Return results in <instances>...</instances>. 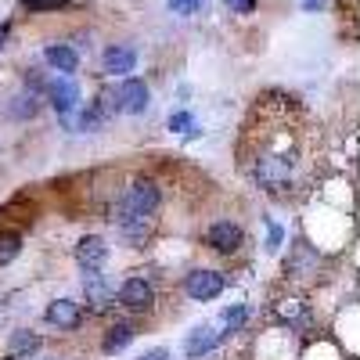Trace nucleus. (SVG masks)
<instances>
[{
  "label": "nucleus",
  "instance_id": "25",
  "mask_svg": "<svg viewBox=\"0 0 360 360\" xmlns=\"http://www.w3.org/2000/svg\"><path fill=\"white\" fill-rule=\"evenodd\" d=\"M299 4H303L307 11H321V8H324V0H299Z\"/></svg>",
  "mask_w": 360,
  "mask_h": 360
},
{
  "label": "nucleus",
  "instance_id": "3",
  "mask_svg": "<svg viewBox=\"0 0 360 360\" xmlns=\"http://www.w3.org/2000/svg\"><path fill=\"white\" fill-rule=\"evenodd\" d=\"M112 224L119 227V234H123V238H130V242H144V238L152 234V217L134 213V209H130L127 202H119V205H115Z\"/></svg>",
  "mask_w": 360,
  "mask_h": 360
},
{
  "label": "nucleus",
  "instance_id": "12",
  "mask_svg": "<svg viewBox=\"0 0 360 360\" xmlns=\"http://www.w3.org/2000/svg\"><path fill=\"white\" fill-rule=\"evenodd\" d=\"M44 58H47V65H51L54 72H62V76H72V72L79 69V54H76L69 44H47Z\"/></svg>",
  "mask_w": 360,
  "mask_h": 360
},
{
  "label": "nucleus",
  "instance_id": "19",
  "mask_svg": "<svg viewBox=\"0 0 360 360\" xmlns=\"http://www.w3.org/2000/svg\"><path fill=\"white\" fill-rule=\"evenodd\" d=\"M101 115H105V112H101L98 105H90V108H86V112L79 115V130H98V123H101Z\"/></svg>",
  "mask_w": 360,
  "mask_h": 360
},
{
  "label": "nucleus",
  "instance_id": "14",
  "mask_svg": "<svg viewBox=\"0 0 360 360\" xmlns=\"http://www.w3.org/2000/svg\"><path fill=\"white\" fill-rule=\"evenodd\" d=\"M40 112V98H37V90H22V94H15L8 101V115L18 119V123H25V119H33Z\"/></svg>",
  "mask_w": 360,
  "mask_h": 360
},
{
  "label": "nucleus",
  "instance_id": "9",
  "mask_svg": "<svg viewBox=\"0 0 360 360\" xmlns=\"http://www.w3.org/2000/svg\"><path fill=\"white\" fill-rule=\"evenodd\" d=\"M152 101V90H148L144 79H127L119 86V112H130V115H141Z\"/></svg>",
  "mask_w": 360,
  "mask_h": 360
},
{
  "label": "nucleus",
  "instance_id": "22",
  "mask_svg": "<svg viewBox=\"0 0 360 360\" xmlns=\"http://www.w3.org/2000/svg\"><path fill=\"white\" fill-rule=\"evenodd\" d=\"M220 321H224V324L231 328V332H234V328H238V324L245 321V307H234V310H224V314H220Z\"/></svg>",
  "mask_w": 360,
  "mask_h": 360
},
{
  "label": "nucleus",
  "instance_id": "4",
  "mask_svg": "<svg viewBox=\"0 0 360 360\" xmlns=\"http://www.w3.org/2000/svg\"><path fill=\"white\" fill-rule=\"evenodd\" d=\"M47 98H51V105H54L58 115H69L79 105V86L72 83V76H54L47 83Z\"/></svg>",
  "mask_w": 360,
  "mask_h": 360
},
{
  "label": "nucleus",
  "instance_id": "20",
  "mask_svg": "<svg viewBox=\"0 0 360 360\" xmlns=\"http://www.w3.org/2000/svg\"><path fill=\"white\" fill-rule=\"evenodd\" d=\"M198 8H202V0H169V11L173 15H198Z\"/></svg>",
  "mask_w": 360,
  "mask_h": 360
},
{
  "label": "nucleus",
  "instance_id": "7",
  "mask_svg": "<svg viewBox=\"0 0 360 360\" xmlns=\"http://www.w3.org/2000/svg\"><path fill=\"white\" fill-rule=\"evenodd\" d=\"M44 317H47V324L62 328V332H72V328H79V321H83V307L76 303V299H54Z\"/></svg>",
  "mask_w": 360,
  "mask_h": 360
},
{
  "label": "nucleus",
  "instance_id": "23",
  "mask_svg": "<svg viewBox=\"0 0 360 360\" xmlns=\"http://www.w3.org/2000/svg\"><path fill=\"white\" fill-rule=\"evenodd\" d=\"M224 4H227L231 11H238V15H249V11L256 8V0H224Z\"/></svg>",
  "mask_w": 360,
  "mask_h": 360
},
{
  "label": "nucleus",
  "instance_id": "26",
  "mask_svg": "<svg viewBox=\"0 0 360 360\" xmlns=\"http://www.w3.org/2000/svg\"><path fill=\"white\" fill-rule=\"evenodd\" d=\"M4 40H8V25H0V47H4Z\"/></svg>",
  "mask_w": 360,
  "mask_h": 360
},
{
  "label": "nucleus",
  "instance_id": "13",
  "mask_svg": "<svg viewBox=\"0 0 360 360\" xmlns=\"http://www.w3.org/2000/svg\"><path fill=\"white\" fill-rule=\"evenodd\" d=\"M217 342H220V332L213 324H198L195 332L188 335V342H184V353L191 356V360H198L202 353H209V349H217Z\"/></svg>",
  "mask_w": 360,
  "mask_h": 360
},
{
  "label": "nucleus",
  "instance_id": "18",
  "mask_svg": "<svg viewBox=\"0 0 360 360\" xmlns=\"http://www.w3.org/2000/svg\"><path fill=\"white\" fill-rule=\"evenodd\" d=\"M169 130H176V134H198V123H195L191 112H173L169 115Z\"/></svg>",
  "mask_w": 360,
  "mask_h": 360
},
{
  "label": "nucleus",
  "instance_id": "11",
  "mask_svg": "<svg viewBox=\"0 0 360 360\" xmlns=\"http://www.w3.org/2000/svg\"><path fill=\"white\" fill-rule=\"evenodd\" d=\"M101 65H105L108 76H127V72L137 69V51L127 47V44H112V47L101 54Z\"/></svg>",
  "mask_w": 360,
  "mask_h": 360
},
{
  "label": "nucleus",
  "instance_id": "27",
  "mask_svg": "<svg viewBox=\"0 0 360 360\" xmlns=\"http://www.w3.org/2000/svg\"><path fill=\"white\" fill-rule=\"evenodd\" d=\"M51 360H58V356H51Z\"/></svg>",
  "mask_w": 360,
  "mask_h": 360
},
{
  "label": "nucleus",
  "instance_id": "5",
  "mask_svg": "<svg viewBox=\"0 0 360 360\" xmlns=\"http://www.w3.org/2000/svg\"><path fill=\"white\" fill-rule=\"evenodd\" d=\"M119 303L127 310H152L155 307V288L144 278H127L123 288H119Z\"/></svg>",
  "mask_w": 360,
  "mask_h": 360
},
{
  "label": "nucleus",
  "instance_id": "2",
  "mask_svg": "<svg viewBox=\"0 0 360 360\" xmlns=\"http://www.w3.org/2000/svg\"><path fill=\"white\" fill-rule=\"evenodd\" d=\"M134 213H141V217H152V213H159V205H162V195H159V184L155 180H148V176H141V180H134L130 184V191H127V198H123Z\"/></svg>",
  "mask_w": 360,
  "mask_h": 360
},
{
  "label": "nucleus",
  "instance_id": "17",
  "mask_svg": "<svg viewBox=\"0 0 360 360\" xmlns=\"http://www.w3.org/2000/svg\"><path fill=\"white\" fill-rule=\"evenodd\" d=\"M22 252V238L15 231H0V266H8Z\"/></svg>",
  "mask_w": 360,
  "mask_h": 360
},
{
  "label": "nucleus",
  "instance_id": "10",
  "mask_svg": "<svg viewBox=\"0 0 360 360\" xmlns=\"http://www.w3.org/2000/svg\"><path fill=\"white\" fill-rule=\"evenodd\" d=\"M83 292H86V303L94 310H108L115 303V288L98 274V270H86V274H83Z\"/></svg>",
  "mask_w": 360,
  "mask_h": 360
},
{
  "label": "nucleus",
  "instance_id": "21",
  "mask_svg": "<svg viewBox=\"0 0 360 360\" xmlns=\"http://www.w3.org/2000/svg\"><path fill=\"white\" fill-rule=\"evenodd\" d=\"M65 0H22V8L25 11H58Z\"/></svg>",
  "mask_w": 360,
  "mask_h": 360
},
{
  "label": "nucleus",
  "instance_id": "16",
  "mask_svg": "<svg viewBox=\"0 0 360 360\" xmlns=\"http://www.w3.org/2000/svg\"><path fill=\"white\" fill-rule=\"evenodd\" d=\"M37 349H40V335H37V332H25V328L11 332V342H8V353H11V360H22V356L37 353Z\"/></svg>",
  "mask_w": 360,
  "mask_h": 360
},
{
  "label": "nucleus",
  "instance_id": "24",
  "mask_svg": "<svg viewBox=\"0 0 360 360\" xmlns=\"http://www.w3.org/2000/svg\"><path fill=\"white\" fill-rule=\"evenodd\" d=\"M166 356H169V349H162V346H159V349H148V353H141L137 360H166Z\"/></svg>",
  "mask_w": 360,
  "mask_h": 360
},
{
  "label": "nucleus",
  "instance_id": "8",
  "mask_svg": "<svg viewBox=\"0 0 360 360\" xmlns=\"http://www.w3.org/2000/svg\"><path fill=\"white\" fill-rule=\"evenodd\" d=\"M242 238L245 234H242V227H238L234 220H217L213 227L205 231V242L213 245L217 252H234L238 245H242Z\"/></svg>",
  "mask_w": 360,
  "mask_h": 360
},
{
  "label": "nucleus",
  "instance_id": "15",
  "mask_svg": "<svg viewBox=\"0 0 360 360\" xmlns=\"http://www.w3.org/2000/svg\"><path fill=\"white\" fill-rule=\"evenodd\" d=\"M134 324H127V321H119V324H112L108 328V335H105V342H101V349L112 356V353H119V349H127L130 342H134Z\"/></svg>",
  "mask_w": 360,
  "mask_h": 360
},
{
  "label": "nucleus",
  "instance_id": "1",
  "mask_svg": "<svg viewBox=\"0 0 360 360\" xmlns=\"http://www.w3.org/2000/svg\"><path fill=\"white\" fill-rule=\"evenodd\" d=\"M184 292H188V299H195V303H209V299H217L224 292V274L220 270L198 266V270H191V274L184 278Z\"/></svg>",
  "mask_w": 360,
  "mask_h": 360
},
{
  "label": "nucleus",
  "instance_id": "6",
  "mask_svg": "<svg viewBox=\"0 0 360 360\" xmlns=\"http://www.w3.org/2000/svg\"><path fill=\"white\" fill-rule=\"evenodd\" d=\"M76 263H79L83 270H101V266L108 263V245H105V238H98V234L79 238V242H76Z\"/></svg>",
  "mask_w": 360,
  "mask_h": 360
}]
</instances>
